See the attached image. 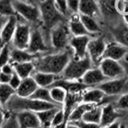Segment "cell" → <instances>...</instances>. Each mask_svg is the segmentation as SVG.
<instances>
[{"label":"cell","instance_id":"cell-23","mask_svg":"<svg viewBox=\"0 0 128 128\" xmlns=\"http://www.w3.org/2000/svg\"><path fill=\"white\" fill-rule=\"evenodd\" d=\"M18 24V18L17 14L10 16L8 18L7 22L4 25L2 30L0 33V37H1L2 42L4 43H10L12 41L13 36L16 30V26Z\"/></svg>","mask_w":128,"mask_h":128},{"label":"cell","instance_id":"cell-53","mask_svg":"<svg viewBox=\"0 0 128 128\" xmlns=\"http://www.w3.org/2000/svg\"><path fill=\"white\" fill-rule=\"evenodd\" d=\"M44 1V0H30V3H33V4H38L39 2H41Z\"/></svg>","mask_w":128,"mask_h":128},{"label":"cell","instance_id":"cell-40","mask_svg":"<svg viewBox=\"0 0 128 128\" xmlns=\"http://www.w3.org/2000/svg\"><path fill=\"white\" fill-rule=\"evenodd\" d=\"M116 10L122 16L128 14V0H116Z\"/></svg>","mask_w":128,"mask_h":128},{"label":"cell","instance_id":"cell-11","mask_svg":"<svg viewBox=\"0 0 128 128\" xmlns=\"http://www.w3.org/2000/svg\"><path fill=\"white\" fill-rule=\"evenodd\" d=\"M126 118V111L118 110L114 105V102L107 103L102 106V115L100 126H106L118 120H125Z\"/></svg>","mask_w":128,"mask_h":128},{"label":"cell","instance_id":"cell-2","mask_svg":"<svg viewBox=\"0 0 128 128\" xmlns=\"http://www.w3.org/2000/svg\"><path fill=\"white\" fill-rule=\"evenodd\" d=\"M54 107H62V106H59L54 103L39 101V100L31 98L30 97H20L15 94L8 100L6 105L4 106V111L6 113L12 114L25 110L38 112Z\"/></svg>","mask_w":128,"mask_h":128},{"label":"cell","instance_id":"cell-14","mask_svg":"<svg viewBox=\"0 0 128 128\" xmlns=\"http://www.w3.org/2000/svg\"><path fill=\"white\" fill-rule=\"evenodd\" d=\"M91 37L90 36H72L69 45L74 52L73 57L76 58H82L87 54V46Z\"/></svg>","mask_w":128,"mask_h":128},{"label":"cell","instance_id":"cell-60","mask_svg":"<svg viewBox=\"0 0 128 128\" xmlns=\"http://www.w3.org/2000/svg\"><path fill=\"white\" fill-rule=\"evenodd\" d=\"M125 120H128V111H126V118Z\"/></svg>","mask_w":128,"mask_h":128},{"label":"cell","instance_id":"cell-57","mask_svg":"<svg viewBox=\"0 0 128 128\" xmlns=\"http://www.w3.org/2000/svg\"><path fill=\"white\" fill-rule=\"evenodd\" d=\"M0 110H4L3 106H2V103H1V102H0Z\"/></svg>","mask_w":128,"mask_h":128},{"label":"cell","instance_id":"cell-15","mask_svg":"<svg viewBox=\"0 0 128 128\" xmlns=\"http://www.w3.org/2000/svg\"><path fill=\"white\" fill-rule=\"evenodd\" d=\"M106 80L108 78L103 74L100 68L98 66H94L84 74L80 81L88 87H96Z\"/></svg>","mask_w":128,"mask_h":128},{"label":"cell","instance_id":"cell-39","mask_svg":"<svg viewBox=\"0 0 128 128\" xmlns=\"http://www.w3.org/2000/svg\"><path fill=\"white\" fill-rule=\"evenodd\" d=\"M65 122H67L66 120V117H65V114H64V110L62 108L56 112V114L54 115V117L52 120V122H51V126L52 127H54L56 126H58L60 124H62Z\"/></svg>","mask_w":128,"mask_h":128},{"label":"cell","instance_id":"cell-33","mask_svg":"<svg viewBox=\"0 0 128 128\" xmlns=\"http://www.w3.org/2000/svg\"><path fill=\"white\" fill-rule=\"evenodd\" d=\"M16 94V90L8 83H0V102L3 106L6 105L12 96Z\"/></svg>","mask_w":128,"mask_h":128},{"label":"cell","instance_id":"cell-56","mask_svg":"<svg viewBox=\"0 0 128 128\" xmlns=\"http://www.w3.org/2000/svg\"><path fill=\"white\" fill-rule=\"evenodd\" d=\"M39 128H53L52 126H41Z\"/></svg>","mask_w":128,"mask_h":128},{"label":"cell","instance_id":"cell-49","mask_svg":"<svg viewBox=\"0 0 128 128\" xmlns=\"http://www.w3.org/2000/svg\"><path fill=\"white\" fill-rule=\"evenodd\" d=\"M6 118V112L4 110H0V128H2V126L5 121Z\"/></svg>","mask_w":128,"mask_h":128},{"label":"cell","instance_id":"cell-46","mask_svg":"<svg viewBox=\"0 0 128 128\" xmlns=\"http://www.w3.org/2000/svg\"><path fill=\"white\" fill-rule=\"evenodd\" d=\"M120 63L124 70V74H125V76L128 78V60L126 58H123L122 60H120Z\"/></svg>","mask_w":128,"mask_h":128},{"label":"cell","instance_id":"cell-54","mask_svg":"<svg viewBox=\"0 0 128 128\" xmlns=\"http://www.w3.org/2000/svg\"><path fill=\"white\" fill-rule=\"evenodd\" d=\"M4 45H5V43L2 42L1 37H0V51H1V50L2 49V47L4 46Z\"/></svg>","mask_w":128,"mask_h":128},{"label":"cell","instance_id":"cell-51","mask_svg":"<svg viewBox=\"0 0 128 128\" xmlns=\"http://www.w3.org/2000/svg\"><path fill=\"white\" fill-rule=\"evenodd\" d=\"M66 123H67V122H65L60 124L58 126H56L53 128H66Z\"/></svg>","mask_w":128,"mask_h":128},{"label":"cell","instance_id":"cell-43","mask_svg":"<svg viewBox=\"0 0 128 128\" xmlns=\"http://www.w3.org/2000/svg\"><path fill=\"white\" fill-rule=\"evenodd\" d=\"M21 81H22V78L19 77V76L16 74V72L14 71L13 74L11 75V78H10V80L9 82V85L12 87L14 88V89L16 90H17V88L19 86L20 83H21Z\"/></svg>","mask_w":128,"mask_h":128},{"label":"cell","instance_id":"cell-50","mask_svg":"<svg viewBox=\"0 0 128 128\" xmlns=\"http://www.w3.org/2000/svg\"><path fill=\"white\" fill-rule=\"evenodd\" d=\"M66 128H79L77 125H75L73 122H67L66 123Z\"/></svg>","mask_w":128,"mask_h":128},{"label":"cell","instance_id":"cell-44","mask_svg":"<svg viewBox=\"0 0 128 128\" xmlns=\"http://www.w3.org/2000/svg\"><path fill=\"white\" fill-rule=\"evenodd\" d=\"M0 71L2 72V73H4V74L11 75L14 72V70L13 65L9 62V63L6 64V65H4L3 66H2V68L0 69Z\"/></svg>","mask_w":128,"mask_h":128},{"label":"cell","instance_id":"cell-37","mask_svg":"<svg viewBox=\"0 0 128 128\" xmlns=\"http://www.w3.org/2000/svg\"><path fill=\"white\" fill-rule=\"evenodd\" d=\"M2 128H19L17 118H16L14 114L6 112V118L2 126Z\"/></svg>","mask_w":128,"mask_h":128},{"label":"cell","instance_id":"cell-36","mask_svg":"<svg viewBox=\"0 0 128 128\" xmlns=\"http://www.w3.org/2000/svg\"><path fill=\"white\" fill-rule=\"evenodd\" d=\"M114 106L121 111H128V92L120 95L114 102Z\"/></svg>","mask_w":128,"mask_h":128},{"label":"cell","instance_id":"cell-22","mask_svg":"<svg viewBox=\"0 0 128 128\" xmlns=\"http://www.w3.org/2000/svg\"><path fill=\"white\" fill-rule=\"evenodd\" d=\"M38 87V86L34 81V79L31 76H30V77L22 79L19 86L16 90V94L20 96V97L29 98Z\"/></svg>","mask_w":128,"mask_h":128},{"label":"cell","instance_id":"cell-10","mask_svg":"<svg viewBox=\"0 0 128 128\" xmlns=\"http://www.w3.org/2000/svg\"><path fill=\"white\" fill-rule=\"evenodd\" d=\"M31 25L28 22H18L16 26L11 45L15 48L26 50L30 38Z\"/></svg>","mask_w":128,"mask_h":128},{"label":"cell","instance_id":"cell-55","mask_svg":"<svg viewBox=\"0 0 128 128\" xmlns=\"http://www.w3.org/2000/svg\"><path fill=\"white\" fill-rule=\"evenodd\" d=\"M122 122L124 123V126L126 128H128V120H122Z\"/></svg>","mask_w":128,"mask_h":128},{"label":"cell","instance_id":"cell-12","mask_svg":"<svg viewBox=\"0 0 128 128\" xmlns=\"http://www.w3.org/2000/svg\"><path fill=\"white\" fill-rule=\"evenodd\" d=\"M98 67L108 79L118 78L125 76L121 63L116 60L104 58L99 63Z\"/></svg>","mask_w":128,"mask_h":128},{"label":"cell","instance_id":"cell-42","mask_svg":"<svg viewBox=\"0 0 128 128\" xmlns=\"http://www.w3.org/2000/svg\"><path fill=\"white\" fill-rule=\"evenodd\" d=\"M73 122L75 125H77L79 128H102L100 124L98 123H93V122H85L83 120H78V121L75 122Z\"/></svg>","mask_w":128,"mask_h":128},{"label":"cell","instance_id":"cell-3","mask_svg":"<svg viewBox=\"0 0 128 128\" xmlns=\"http://www.w3.org/2000/svg\"><path fill=\"white\" fill-rule=\"evenodd\" d=\"M38 5L41 14L40 28L48 42L50 43V31L51 28L59 22L67 21L68 18L58 11L54 4V0H44Z\"/></svg>","mask_w":128,"mask_h":128},{"label":"cell","instance_id":"cell-27","mask_svg":"<svg viewBox=\"0 0 128 128\" xmlns=\"http://www.w3.org/2000/svg\"><path fill=\"white\" fill-rule=\"evenodd\" d=\"M13 65L14 70L22 79L32 75L34 70V66L33 62H16L11 63Z\"/></svg>","mask_w":128,"mask_h":128},{"label":"cell","instance_id":"cell-4","mask_svg":"<svg viewBox=\"0 0 128 128\" xmlns=\"http://www.w3.org/2000/svg\"><path fill=\"white\" fill-rule=\"evenodd\" d=\"M72 37L68 26V20L59 22L50 31V43L54 52L62 51L70 46L69 42Z\"/></svg>","mask_w":128,"mask_h":128},{"label":"cell","instance_id":"cell-7","mask_svg":"<svg viewBox=\"0 0 128 128\" xmlns=\"http://www.w3.org/2000/svg\"><path fill=\"white\" fill-rule=\"evenodd\" d=\"M26 50L31 54H45L54 52L44 36L40 26H31L30 38Z\"/></svg>","mask_w":128,"mask_h":128},{"label":"cell","instance_id":"cell-19","mask_svg":"<svg viewBox=\"0 0 128 128\" xmlns=\"http://www.w3.org/2000/svg\"><path fill=\"white\" fill-rule=\"evenodd\" d=\"M68 26L70 30L72 36H90L93 38L95 35L91 34L88 32V30L84 26L83 23L80 19V14L79 13H74L71 14L68 17ZM97 36V35H96Z\"/></svg>","mask_w":128,"mask_h":128},{"label":"cell","instance_id":"cell-34","mask_svg":"<svg viewBox=\"0 0 128 128\" xmlns=\"http://www.w3.org/2000/svg\"><path fill=\"white\" fill-rule=\"evenodd\" d=\"M12 2L13 0H0V14L6 17L17 14Z\"/></svg>","mask_w":128,"mask_h":128},{"label":"cell","instance_id":"cell-29","mask_svg":"<svg viewBox=\"0 0 128 128\" xmlns=\"http://www.w3.org/2000/svg\"><path fill=\"white\" fill-rule=\"evenodd\" d=\"M60 108H62V107H54V108H51V109H47V110H41L38 112H35L40 121V123H41V126H51L52 120H53L56 112H57Z\"/></svg>","mask_w":128,"mask_h":128},{"label":"cell","instance_id":"cell-28","mask_svg":"<svg viewBox=\"0 0 128 128\" xmlns=\"http://www.w3.org/2000/svg\"><path fill=\"white\" fill-rule=\"evenodd\" d=\"M95 106L94 104L90 103H86V102H81L76 106L74 109L72 110L70 114L69 115L67 119V122H75L81 120L83 114L86 113V111L91 110L92 108H94Z\"/></svg>","mask_w":128,"mask_h":128},{"label":"cell","instance_id":"cell-35","mask_svg":"<svg viewBox=\"0 0 128 128\" xmlns=\"http://www.w3.org/2000/svg\"><path fill=\"white\" fill-rule=\"evenodd\" d=\"M10 49L11 42L6 43L0 51V69L6 64L10 62Z\"/></svg>","mask_w":128,"mask_h":128},{"label":"cell","instance_id":"cell-8","mask_svg":"<svg viewBox=\"0 0 128 128\" xmlns=\"http://www.w3.org/2000/svg\"><path fill=\"white\" fill-rule=\"evenodd\" d=\"M107 42L102 36L97 35L90 39L87 46V54L90 57L93 66H98L103 58Z\"/></svg>","mask_w":128,"mask_h":128},{"label":"cell","instance_id":"cell-20","mask_svg":"<svg viewBox=\"0 0 128 128\" xmlns=\"http://www.w3.org/2000/svg\"><path fill=\"white\" fill-rule=\"evenodd\" d=\"M110 33L115 42L128 48V25L123 22L122 18L118 23L112 26Z\"/></svg>","mask_w":128,"mask_h":128},{"label":"cell","instance_id":"cell-16","mask_svg":"<svg viewBox=\"0 0 128 128\" xmlns=\"http://www.w3.org/2000/svg\"><path fill=\"white\" fill-rule=\"evenodd\" d=\"M52 86L62 87L64 90H66L67 93H73V94L83 93L88 88H90L86 86L85 84H83L80 80H67V79L62 78L61 77L56 80L50 87Z\"/></svg>","mask_w":128,"mask_h":128},{"label":"cell","instance_id":"cell-45","mask_svg":"<svg viewBox=\"0 0 128 128\" xmlns=\"http://www.w3.org/2000/svg\"><path fill=\"white\" fill-rule=\"evenodd\" d=\"M11 75L4 74L2 72L0 71V83H9Z\"/></svg>","mask_w":128,"mask_h":128},{"label":"cell","instance_id":"cell-24","mask_svg":"<svg viewBox=\"0 0 128 128\" xmlns=\"http://www.w3.org/2000/svg\"><path fill=\"white\" fill-rule=\"evenodd\" d=\"M31 77L34 79V81L36 82L37 85L39 87L49 88L52 84H53L58 78L61 77V76L54 74L45 73V72L34 70L33 72V74H32Z\"/></svg>","mask_w":128,"mask_h":128},{"label":"cell","instance_id":"cell-6","mask_svg":"<svg viewBox=\"0 0 128 128\" xmlns=\"http://www.w3.org/2000/svg\"><path fill=\"white\" fill-rule=\"evenodd\" d=\"M13 6L16 14L21 16L31 26L41 25V14L38 4L13 0Z\"/></svg>","mask_w":128,"mask_h":128},{"label":"cell","instance_id":"cell-1","mask_svg":"<svg viewBox=\"0 0 128 128\" xmlns=\"http://www.w3.org/2000/svg\"><path fill=\"white\" fill-rule=\"evenodd\" d=\"M73 55L74 52L70 46L62 51L42 54L33 61L34 70L60 75Z\"/></svg>","mask_w":128,"mask_h":128},{"label":"cell","instance_id":"cell-21","mask_svg":"<svg viewBox=\"0 0 128 128\" xmlns=\"http://www.w3.org/2000/svg\"><path fill=\"white\" fill-rule=\"evenodd\" d=\"M41 54H31L26 50L18 49L11 45L10 63L33 62L35 58H37Z\"/></svg>","mask_w":128,"mask_h":128},{"label":"cell","instance_id":"cell-17","mask_svg":"<svg viewBox=\"0 0 128 128\" xmlns=\"http://www.w3.org/2000/svg\"><path fill=\"white\" fill-rule=\"evenodd\" d=\"M14 114L19 128H39L41 126V123L35 112L25 110Z\"/></svg>","mask_w":128,"mask_h":128},{"label":"cell","instance_id":"cell-61","mask_svg":"<svg viewBox=\"0 0 128 128\" xmlns=\"http://www.w3.org/2000/svg\"><path fill=\"white\" fill-rule=\"evenodd\" d=\"M126 58V59H127V60H128V54H127V55H126V58Z\"/></svg>","mask_w":128,"mask_h":128},{"label":"cell","instance_id":"cell-18","mask_svg":"<svg viewBox=\"0 0 128 128\" xmlns=\"http://www.w3.org/2000/svg\"><path fill=\"white\" fill-rule=\"evenodd\" d=\"M128 54V48L117 42H107L105 52H104L103 58H111L116 61H120L126 58Z\"/></svg>","mask_w":128,"mask_h":128},{"label":"cell","instance_id":"cell-9","mask_svg":"<svg viewBox=\"0 0 128 128\" xmlns=\"http://www.w3.org/2000/svg\"><path fill=\"white\" fill-rule=\"evenodd\" d=\"M106 95L120 96L128 92V78L124 76L122 78L108 79L98 86Z\"/></svg>","mask_w":128,"mask_h":128},{"label":"cell","instance_id":"cell-41","mask_svg":"<svg viewBox=\"0 0 128 128\" xmlns=\"http://www.w3.org/2000/svg\"><path fill=\"white\" fill-rule=\"evenodd\" d=\"M70 14L79 13V0H66Z\"/></svg>","mask_w":128,"mask_h":128},{"label":"cell","instance_id":"cell-48","mask_svg":"<svg viewBox=\"0 0 128 128\" xmlns=\"http://www.w3.org/2000/svg\"><path fill=\"white\" fill-rule=\"evenodd\" d=\"M8 18L9 17H6V16H3V15L0 14V33H1L4 25H5L6 22H7Z\"/></svg>","mask_w":128,"mask_h":128},{"label":"cell","instance_id":"cell-26","mask_svg":"<svg viewBox=\"0 0 128 128\" xmlns=\"http://www.w3.org/2000/svg\"><path fill=\"white\" fill-rule=\"evenodd\" d=\"M80 19H81L84 26L86 27V29L88 30L89 33L95 36L101 34L102 28L95 18L87 14H80Z\"/></svg>","mask_w":128,"mask_h":128},{"label":"cell","instance_id":"cell-38","mask_svg":"<svg viewBox=\"0 0 128 128\" xmlns=\"http://www.w3.org/2000/svg\"><path fill=\"white\" fill-rule=\"evenodd\" d=\"M54 4L60 13L68 18V17L70 15V14L69 10H68L66 0H54Z\"/></svg>","mask_w":128,"mask_h":128},{"label":"cell","instance_id":"cell-13","mask_svg":"<svg viewBox=\"0 0 128 128\" xmlns=\"http://www.w3.org/2000/svg\"><path fill=\"white\" fill-rule=\"evenodd\" d=\"M100 14L102 15L108 22L120 21L122 16L116 10V0H97Z\"/></svg>","mask_w":128,"mask_h":128},{"label":"cell","instance_id":"cell-25","mask_svg":"<svg viewBox=\"0 0 128 128\" xmlns=\"http://www.w3.org/2000/svg\"><path fill=\"white\" fill-rule=\"evenodd\" d=\"M79 13L97 18L100 14L97 0H79Z\"/></svg>","mask_w":128,"mask_h":128},{"label":"cell","instance_id":"cell-31","mask_svg":"<svg viewBox=\"0 0 128 128\" xmlns=\"http://www.w3.org/2000/svg\"><path fill=\"white\" fill-rule=\"evenodd\" d=\"M30 98H34L36 100H39V101L42 102H50V103H54L56 104L53 99H52L50 93V89L47 87H38L36 90L34 92ZM58 105V104H57ZM60 106V105H59Z\"/></svg>","mask_w":128,"mask_h":128},{"label":"cell","instance_id":"cell-47","mask_svg":"<svg viewBox=\"0 0 128 128\" xmlns=\"http://www.w3.org/2000/svg\"><path fill=\"white\" fill-rule=\"evenodd\" d=\"M121 124H122V120H118V121H115L114 122L109 124V125L103 126L102 128H120Z\"/></svg>","mask_w":128,"mask_h":128},{"label":"cell","instance_id":"cell-59","mask_svg":"<svg viewBox=\"0 0 128 128\" xmlns=\"http://www.w3.org/2000/svg\"><path fill=\"white\" fill-rule=\"evenodd\" d=\"M21 1H24V2H30V0H21Z\"/></svg>","mask_w":128,"mask_h":128},{"label":"cell","instance_id":"cell-5","mask_svg":"<svg viewBox=\"0 0 128 128\" xmlns=\"http://www.w3.org/2000/svg\"><path fill=\"white\" fill-rule=\"evenodd\" d=\"M92 67H94L93 64L88 55L82 58L72 57L60 76L67 80H80L84 74Z\"/></svg>","mask_w":128,"mask_h":128},{"label":"cell","instance_id":"cell-52","mask_svg":"<svg viewBox=\"0 0 128 128\" xmlns=\"http://www.w3.org/2000/svg\"><path fill=\"white\" fill-rule=\"evenodd\" d=\"M122 20H123V22H125L126 24H127V25H128V14L122 16Z\"/></svg>","mask_w":128,"mask_h":128},{"label":"cell","instance_id":"cell-58","mask_svg":"<svg viewBox=\"0 0 128 128\" xmlns=\"http://www.w3.org/2000/svg\"><path fill=\"white\" fill-rule=\"evenodd\" d=\"M120 128H126L125 126H124V123L122 122V124H121V126H120Z\"/></svg>","mask_w":128,"mask_h":128},{"label":"cell","instance_id":"cell-30","mask_svg":"<svg viewBox=\"0 0 128 128\" xmlns=\"http://www.w3.org/2000/svg\"><path fill=\"white\" fill-rule=\"evenodd\" d=\"M102 115V106H95L91 110L86 111L83 114L81 120L85 122H93V123H100Z\"/></svg>","mask_w":128,"mask_h":128},{"label":"cell","instance_id":"cell-32","mask_svg":"<svg viewBox=\"0 0 128 128\" xmlns=\"http://www.w3.org/2000/svg\"><path fill=\"white\" fill-rule=\"evenodd\" d=\"M50 93L53 101L58 105L62 106L65 102L67 92L63 88L59 86H52L50 87Z\"/></svg>","mask_w":128,"mask_h":128}]
</instances>
